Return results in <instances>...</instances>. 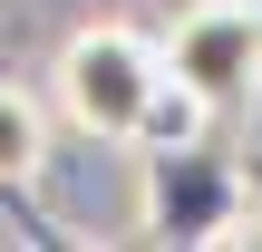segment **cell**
<instances>
[{"label": "cell", "instance_id": "4", "mask_svg": "<svg viewBox=\"0 0 262 252\" xmlns=\"http://www.w3.org/2000/svg\"><path fill=\"white\" fill-rule=\"evenodd\" d=\"M194 136H214V97H204L194 78H175V68H165V78L146 87V117H136V136H126V146L146 155V146H194Z\"/></svg>", "mask_w": 262, "mask_h": 252}, {"label": "cell", "instance_id": "3", "mask_svg": "<svg viewBox=\"0 0 262 252\" xmlns=\"http://www.w3.org/2000/svg\"><path fill=\"white\" fill-rule=\"evenodd\" d=\"M165 68L194 78L214 107H243L262 87V10H243V0H194L175 19V39H165Z\"/></svg>", "mask_w": 262, "mask_h": 252}, {"label": "cell", "instance_id": "1", "mask_svg": "<svg viewBox=\"0 0 262 252\" xmlns=\"http://www.w3.org/2000/svg\"><path fill=\"white\" fill-rule=\"evenodd\" d=\"M156 78H165V49H156L146 29H126V19H88V29H68V49H58V68H49L58 117H68L78 136H107V146L136 136Z\"/></svg>", "mask_w": 262, "mask_h": 252}, {"label": "cell", "instance_id": "2", "mask_svg": "<svg viewBox=\"0 0 262 252\" xmlns=\"http://www.w3.org/2000/svg\"><path fill=\"white\" fill-rule=\"evenodd\" d=\"M243 214H253V185L214 136L136 155V233L146 243H233Z\"/></svg>", "mask_w": 262, "mask_h": 252}, {"label": "cell", "instance_id": "5", "mask_svg": "<svg viewBox=\"0 0 262 252\" xmlns=\"http://www.w3.org/2000/svg\"><path fill=\"white\" fill-rule=\"evenodd\" d=\"M49 175V107L29 87H0V194H29Z\"/></svg>", "mask_w": 262, "mask_h": 252}]
</instances>
